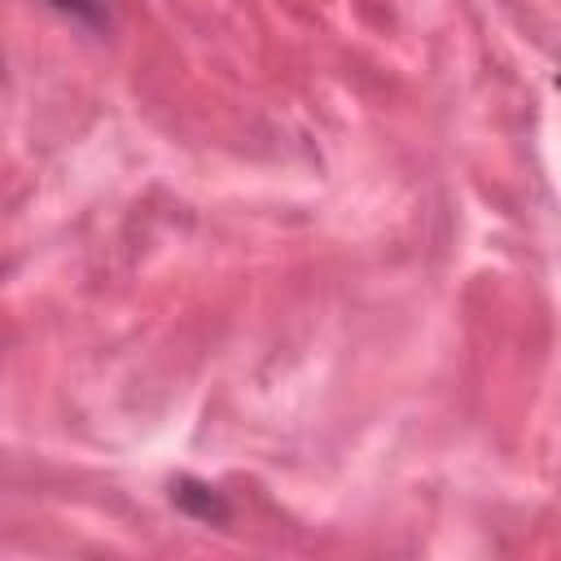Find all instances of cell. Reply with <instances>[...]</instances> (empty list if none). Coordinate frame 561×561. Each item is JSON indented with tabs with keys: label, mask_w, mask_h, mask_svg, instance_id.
<instances>
[{
	"label": "cell",
	"mask_w": 561,
	"mask_h": 561,
	"mask_svg": "<svg viewBox=\"0 0 561 561\" xmlns=\"http://www.w3.org/2000/svg\"><path fill=\"white\" fill-rule=\"evenodd\" d=\"M171 500H175L180 513H188L193 522H206V526H224V522L232 517L224 491L210 486V482H197V478H180V482L171 486Z\"/></svg>",
	"instance_id": "cell-1"
},
{
	"label": "cell",
	"mask_w": 561,
	"mask_h": 561,
	"mask_svg": "<svg viewBox=\"0 0 561 561\" xmlns=\"http://www.w3.org/2000/svg\"><path fill=\"white\" fill-rule=\"evenodd\" d=\"M61 13H70V18H79V22H101V4L96 0H53Z\"/></svg>",
	"instance_id": "cell-2"
}]
</instances>
